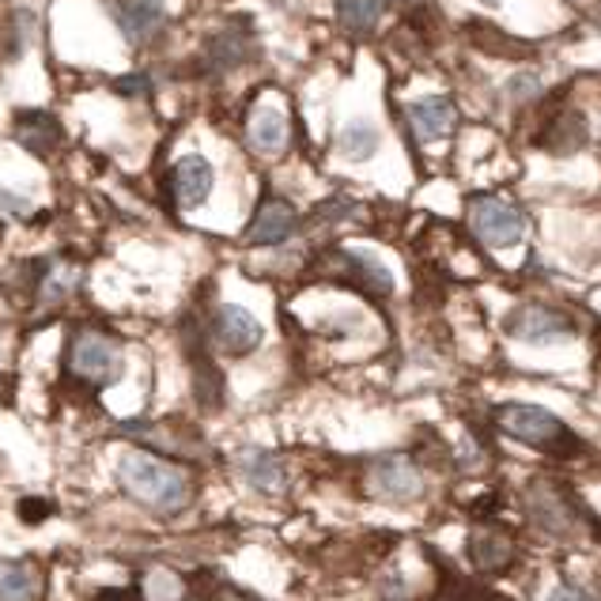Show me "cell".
<instances>
[{
    "instance_id": "obj_1",
    "label": "cell",
    "mask_w": 601,
    "mask_h": 601,
    "mask_svg": "<svg viewBox=\"0 0 601 601\" xmlns=\"http://www.w3.org/2000/svg\"><path fill=\"white\" fill-rule=\"evenodd\" d=\"M118 484L126 488V496H133L137 504L163 510V515H175L189 504L193 488H189V476L182 469L160 462L155 455L144 450H129L118 462Z\"/></svg>"
},
{
    "instance_id": "obj_2",
    "label": "cell",
    "mask_w": 601,
    "mask_h": 601,
    "mask_svg": "<svg viewBox=\"0 0 601 601\" xmlns=\"http://www.w3.org/2000/svg\"><path fill=\"white\" fill-rule=\"evenodd\" d=\"M499 427L507 435H515L518 443H530V447L556 458H571L582 450V443L571 435V427L541 405H504L499 409Z\"/></svg>"
},
{
    "instance_id": "obj_3",
    "label": "cell",
    "mask_w": 601,
    "mask_h": 601,
    "mask_svg": "<svg viewBox=\"0 0 601 601\" xmlns=\"http://www.w3.org/2000/svg\"><path fill=\"white\" fill-rule=\"evenodd\" d=\"M469 220H473V232L484 246L492 250H507V246L522 243L526 235V216L522 209H515L504 197H476L469 204Z\"/></svg>"
},
{
    "instance_id": "obj_4",
    "label": "cell",
    "mask_w": 601,
    "mask_h": 601,
    "mask_svg": "<svg viewBox=\"0 0 601 601\" xmlns=\"http://www.w3.org/2000/svg\"><path fill=\"white\" fill-rule=\"evenodd\" d=\"M118 349H114L110 337L103 333H80L76 344H72L69 352V370L76 378H84V382L92 386H103L110 382L114 375H118Z\"/></svg>"
},
{
    "instance_id": "obj_5",
    "label": "cell",
    "mask_w": 601,
    "mask_h": 601,
    "mask_svg": "<svg viewBox=\"0 0 601 601\" xmlns=\"http://www.w3.org/2000/svg\"><path fill=\"white\" fill-rule=\"evenodd\" d=\"M575 329L571 318L556 307H541V303H530V307H518L515 315L507 318V333L518 337V341L530 344H545V341H559Z\"/></svg>"
},
{
    "instance_id": "obj_6",
    "label": "cell",
    "mask_w": 601,
    "mask_h": 601,
    "mask_svg": "<svg viewBox=\"0 0 601 601\" xmlns=\"http://www.w3.org/2000/svg\"><path fill=\"white\" fill-rule=\"evenodd\" d=\"M212 333H216L220 349L232 352V356H246V352H254L261 344V322L246 307H235V303H224L216 310Z\"/></svg>"
},
{
    "instance_id": "obj_7",
    "label": "cell",
    "mask_w": 601,
    "mask_h": 601,
    "mask_svg": "<svg viewBox=\"0 0 601 601\" xmlns=\"http://www.w3.org/2000/svg\"><path fill=\"white\" fill-rule=\"evenodd\" d=\"M295 227H299V216H295L292 204L280 201V197H266L258 216H254V224L246 227V243L250 246H280L295 235Z\"/></svg>"
},
{
    "instance_id": "obj_8",
    "label": "cell",
    "mask_w": 601,
    "mask_h": 601,
    "mask_svg": "<svg viewBox=\"0 0 601 601\" xmlns=\"http://www.w3.org/2000/svg\"><path fill=\"white\" fill-rule=\"evenodd\" d=\"M212 163L204 155H186V160L175 163L170 170V193H175L178 209H197V204L209 201L212 193Z\"/></svg>"
},
{
    "instance_id": "obj_9",
    "label": "cell",
    "mask_w": 601,
    "mask_h": 601,
    "mask_svg": "<svg viewBox=\"0 0 601 601\" xmlns=\"http://www.w3.org/2000/svg\"><path fill=\"white\" fill-rule=\"evenodd\" d=\"M405 118L409 126H413V133L424 140H443L450 137V129L458 126V110L450 98L443 95H427V98H416V103L405 106Z\"/></svg>"
},
{
    "instance_id": "obj_10",
    "label": "cell",
    "mask_w": 601,
    "mask_h": 601,
    "mask_svg": "<svg viewBox=\"0 0 601 601\" xmlns=\"http://www.w3.org/2000/svg\"><path fill=\"white\" fill-rule=\"evenodd\" d=\"M114 15H118L121 35L133 46H140L160 35L163 20H167V8H163V0H114Z\"/></svg>"
},
{
    "instance_id": "obj_11",
    "label": "cell",
    "mask_w": 601,
    "mask_h": 601,
    "mask_svg": "<svg viewBox=\"0 0 601 601\" xmlns=\"http://www.w3.org/2000/svg\"><path fill=\"white\" fill-rule=\"evenodd\" d=\"M15 140H20L23 148H27L31 155H38V160H46V155H54V148L61 144V121L54 118V114L46 110H23L15 114V126H12Z\"/></svg>"
},
{
    "instance_id": "obj_12",
    "label": "cell",
    "mask_w": 601,
    "mask_h": 601,
    "mask_svg": "<svg viewBox=\"0 0 601 601\" xmlns=\"http://www.w3.org/2000/svg\"><path fill=\"white\" fill-rule=\"evenodd\" d=\"M370 484L386 499H416L420 496V473L409 458H378L370 466Z\"/></svg>"
},
{
    "instance_id": "obj_13",
    "label": "cell",
    "mask_w": 601,
    "mask_h": 601,
    "mask_svg": "<svg viewBox=\"0 0 601 601\" xmlns=\"http://www.w3.org/2000/svg\"><path fill=\"white\" fill-rule=\"evenodd\" d=\"M46 582L35 564L0 559V601H43Z\"/></svg>"
},
{
    "instance_id": "obj_14",
    "label": "cell",
    "mask_w": 601,
    "mask_h": 601,
    "mask_svg": "<svg viewBox=\"0 0 601 601\" xmlns=\"http://www.w3.org/2000/svg\"><path fill=\"white\" fill-rule=\"evenodd\" d=\"M469 556H473V564L481 567V571L496 575L510 567V559H515V545H510V538L496 530H476L473 538H469Z\"/></svg>"
},
{
    "instance_id": "obj_15",
    "label": "cell",
    "mask_w": 601,
    "mask_h": 601,
    "mask_svg": "<svg viewBox=\"0 0 601 601\" xmlns=\"http://www.w3.org/2000/svg\"><path fill=\"white\" fill-rule=\"evenodd\" d=\"M246 54H250V35L227 27L212 38L209 49H204V64H209L212 72H227V69H235V64H243Z\"/></svg>"
},
{
    "instance_id": "obj_16",
    "label": "cell",
    "mask_w": 601,
    "mask_h": 601,
    "mask_svg": "<svg viewBox=\"0 0 601 601\" xmlns=\"http://www.w3.org/2000/svg\"><path fill=\"white\" fill-rule=\"evenodd\" d=\"M250 144H254V152H261V155H276L280 148L287 144V118H284V110H276V106H266V110L254 114Z\"/></svg>"
},
{
    "instance_id": "obj_17",
    "label": "cell",
    "mask_w": 601,
    "mask_h": 601,
    "mask_svg": "<svg viewBox=\"0 0 601 601\" xmlns=\"http://www.w3.org/2000/svg\"><path fill=\"white\" fill-rule=\"evenodd\" d=\"M333 261H337V266H344V273H349V276H356L360 287H367V292H375V295H390V287H393L390 269L378 266L375 258H367V254H356V250H341Z\"/></svg>"
},
{
    "instance_id": "obj_18",
    "label": "cell",
    "mask_w": 601,
    "mask_h": 601,
    "mask_svg": "<svg viewBox=\"0 0 601 601\" xmlns=\"http://www.w3.org/2000/svg\"><path fill=\"white\" fill-rule=\"evenodd\" d=\"M386 4L390 0H337V23L344 31L364 35V31L378 27V20L386 15Z\"/></svg>"
},
{
    "instance_id": "obj_19",
    "label": "cell",
    "mask_w": 601,
    "mask_h": 601,
    "mask_svg": "<svg viewBox=\"0 0 601 601\" xmlns=\"http://www.w3.org/2000/svg\"><path fill=\"white\" fill-rule=\"evenodd\" d=\"M337 148H341L344 160H370L378 152V129L367 121H349V126L337 133Z\"/></svg>"
},
{
    "instance_id": "obj_20",
    "label": "cell",
    "mask_w": 601,
    "mask_h": 601,
    "mask_svg": "<svg viewBox=\"0 0 601 601\" xmlns=\"http://www.w3.org/2000/svg\"><path fill=\"white\" fill-rule=\"evenodd\" d=\"M243 476L254 484V488H261V492H276L280 481H284V473H280V462L273 455H266V450H246V455H243Z\"/></svg>"
},
{
    "instance_id": "obj_21",
    "label": "cell",
    "mask_w": 601,
    "mask_h": 601,
    "mask_svg": "<svg viewBox=\"0 0 601 601\" xmlns=\"http://www.w3.org/2000/svg\"><path fill=\"white\" fill-rule=\"evenodd\" d=\"M20 515H23V522H43V518L49 515V504H43V499H23Z\"/></svg>"
},
{
    "instance_id": "obj_22",
    "label": "cell",
    "mask_w": 601,
    "mask_h": 601,
    "mask_svg": "<svg viewBox=\"0 0 601 601\" xmlns=\"http://www.w3.org/2000/svg\"><path fill=\"white\" fill-rule=\"evenodd\" d=\"M114 92L118 95H144L148 80L144 76H121V80H114Z\"/></svg>"
},
{
    "instance_id": "obj_23",
    "label": "cell",
    "mask_w": 601,
    "mask_h": 601,
    "mask_svg": "<svg viewBox=\"0 0 601 601\" xmlns=\"http://www.w3.org/2000/svg\"><path fill=\"white\" fill-rule=\"evenodd\" d=\"M549 601H598L590 590H579V587H559V590H553V598Z\"/></svg>"
},
{
    "instance_id": "obj_24",
    "label": "cell",
    "mask_w": 601,
    "mask_h": 601,
    "mask_svg": "<svg viewBox=\"0 0 601 601\" xmlns=\"http://www.w3.org/2000/svg\"><path fill=\"white\" fill-rule=\"evenodd\" d=\"M0 204H8V212H20V216H23V212H31L27 201H15V197H8L4 189H0Z\"/></svg>"
},
{
    "instance_id": "obj_25",
    "label": "cell",
    "mask_w": 601,
    "mask_h": 601,
    "mask_svg": "<svg viewBox=\"0 0 601 601\" xmlns=\"http://www.w3.org/2000/svg\"><path fill=\"white\" fill-rule=\"evenodd\" d=\"M484 4H499V0H484Z\"/></svg>"
}]
</instances>
